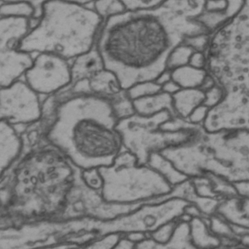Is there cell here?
I'll use <instances>...</instances> for the list:
<instances>
[{
  "label": "cell",
  "mask_w": 249,
  "mask_h": 249,
  "mask_svg": "<svg viewBox=\"0 0 249 249\" xmlns=\"http://www.w3.org/2000/svg\"><path fill=\"white\" fill-rule=\"evenodd\" d=\"M218 249H249V248L244 247V246H242L241 244H239L235 246H231V247H221V248Z\"/></svg>",
  "instance_id": "ab89813d"
},
{
  "label": "cell",
  "mask_w": 249,
  "mask_h": 249,
  "mask_svg": "<svg viewBox=\"0 0 249 249\" xmlns=\"http://www.w3.org/2000/svg\"><path fill=\"white\" fill-rule=\"evenodd\" d=\"M206 99L205 92L201 89H180L172 95L173 107L176 115L186 120L195 109L203 105Z\"/></svg>",
  "instance_id": "e0dca14e"
},
{
  "label": "cell",
  "mask_w": 249,
  "mask_h": 249,
  "mask_svg": "<svg viewBox=\"0 0 249 249\" xmlns=\"http://www.w3.org/2000/svg\"><path fill=\"white\" fill-rule=\"evenodd\" d=\"M95 11L103 18H108L125 11V7L121 0H96Z\"/></svg>",
  "instance_id": "d4e9b609"
},
{
  "label": "cell",
  "mask_w": 249,
  "mask_h": 249,
  "mask_svg": "<svg viewBox=\"0 0 249 249\" xmlns=\"http://www.w3.org/2000/svg\"><path fill=\"white\" fill-rule=\"evenodd\" d=\"M168 111L150 117L135 114L120 120L117 128L125 150L133 154L139 165H146L152 153H160L172 146H178L193 139L202 130V125L190 124L179 130H163L160 126L172 119Z\"/></svg>",
  "instance_id": "52a82bcc"
},
{
  "label": "cell",
  "mask_w": 249,
  "mask_h": 249,
  "mask_svg": "<svg viewBox=\"0 0 249 249\" xmlns=\"http://www.w3.org/2000/svg\"><path fill=\"white\" fill-rule=\"evenodd\" d=\"M202 139L206 153V175L232 184L249 181V130H203Z\"/></svg>",
  "instance_id": "ba28073f"
},
{
  "label": "cell",
  "mask_w": 249,
  "mask_h": 249,
  "mask_svg": "<svg viewBox=\"0 0 249 249\" xmlns=\"http://www.w3.org/2000/svg\"><path fill=\"white\" fill-rule=\"evenodd\" d=\"M215 214L232 226L249 231V198L235 196L225 199L219 203Z\"/></svg>",
  "instance_id": "5bb4252c"
},
{
  "label": "cell",
  "mask_w": 249,
  "mask_h": 249,
  "mask_svg": "<svg viewBox=\"0 0 249 249\" xmlns=\"http://www.w3.org/2000/svg\"><path fill=\"white\" fill-rule=\"evenodd\" d=\"M102 18L84 4L67 0H48L19 49L33 53H52L71 59L95 45Z\"/></svg>",
  "instance_id": "3957f363"
},
{
  "label": "cell",
  "mask_w": 249,
  "mask_h": 249,
  "mask_svg": "<svg viewBox=\"0 0 249 249\" xmlns=\"http://www.w3.org/2000/svg\"><path fill=\"white\" fill-rule=\"evenodd\" d=\"M39 95L26 82L18 80L0 88V121L14 126L32 124L42 119Z\"/></svg>",
  "instance_id": "30bf717a"
},
{
  "label": "cell",
  "mask_w": 249,
  "mask_h": 249,
  "mask_svg": "<svg viewBox=\"0 0 249 249\" xmlns=\"http://www.w3.org/2000/svg\"><path fill=\"white\" fill-rule=\"evenodd\" d=\"M121 238V233L112 232L106 234L102 238H96V240L86 244L83 249H113Z\"/></svg>",
  "instance_id": "83f0119b"
},
{
  "label": "cell",
  "mask_w": 249,
  "mask_h": 249,
  "mask_svg": "<svg viewBox=\"0 0 249 249\" xmlns=\"http://www.w3.org/2000/svg\"><path fill=\"white\" fill-rule=\"evenodd\" d=\"M188 65L197 69L206 70V57L204 53L194 52L190 57Z\"/></svg>",
  "instance_id": "e575fe53"
},
{
  "label": "cell",
  "mask_w": 249,
  "mask_h": 249,
  "mask_svg": "<svg viewBox=\"0 0 249 249\" xmlns=\"http://www.w3.org/2000/svg\"><path fill=\"white\" fill-rule=\"evenodd\" d=\"M103 178L102 200L109 204L137 206L170 197L174 187L147 164L139 165L136 157L125 150L112 165L99 168Z\"/></svg>",
  "instance_id": "8992f818"
},
{
  "label": "cell",
  "mask_w": 249,
  "mask_h": 249,
  "mask_svg": "<svg viewBox=\"0 0 249 249\" xmlns=\"http://www.w3.org/2000/svg\"><path fill=\"white\" fill-rule=\"evenodd\" d=\"M74 165L53 146L38 148L25 155L12 173L10 203L23 209H67L75 186Z\"/></svg>",
  "instance_id": "5b68a950"
},
{
  "label": "cell",
  "mask_w": 249,
  "mask_h": 249,
  "mask_svg": "<svg viewBox=\"0 0 249 249\" xmlns=\"http://www.w3.org/2000/svg\"><path fill=\"white\" fill-rule=\"evenodd\" d=\"M23 76L38 95L53 96L71 85V66L55 54H37Z\"/></svg>",
  "instance_id": "8fae6325"
},
{
  "label": "cell",
  "mask_w": 249,
  "mask_h": 249,
  "mask_svg": "<svg viewBox=\"0 0 249 249\" xmlns=\"http://www.w3.org/2000/svg\"><path fill=\"white\" fill-rule=\"evenodd\" d=\"M205 94H206V99L203 105L207 107L209 109L217 106L222 102L225 96L223 89L216 83L213 88L205 92Z\"/></svg>",
  "instance_id": "f546056e"
},
{
  "label": "cell",
  "mask_w": 249,
  "mask_h": 249,
  "mask_svg": "<svg viewBox=\"0 0 249 249\" xmlns=\"http://www.w3.org/2000/svg\"><path fill=\"white\" fill-rule=\"evenodd\" d=\"M172 80L171 79V71L170 70H165L164 72H162L160 75L158 77V78L155 80L157 83L160 85V86H163L165 83H168L170 80Z\"/></svg>",
  "instance_id": "f35d334b"
},
{
  "label": "cell",
  "mask_w": 249,
  "mask_h": 249,
  "mask_svg": "<svg viewBox=\"0 0 249 249\" xmlns=\"http://www.w3.org/2000/svg\"><path fill=\"white\" fill-rule=\"evenodd\" d=\"M89 80L92 93L103 96L109 100L124 90L116 75L106 69L99 71Z\"/></svg>",
  "instance_id": "ac0fdd59"
},
{
  "label": "cell",
  "mask_w": 249,
  "mask_h": 249,
  "mask_svg": "<svg viewBox=\"0 0 249 249\" xmlns=\"http://www.w3.org/2000/svg\"><path fill=\"white\" fill-rule=\"evenodd\" d=\"M210 35L196 20L186 18L161 4L151 10H125L106 19L96 44L106 70L124 90L155 81L167 70V61L184 39Z\"/></svg>",
  "instance_id": "6da1fadb"
},
{
  "label": "cell",
  "mask_w": 249,
  "mask_h": 249,
  "mask_svg": "<svg viewBox=\"0 0 249 249\" xmlns=\"http://www.w3.org/2000/svg\"><path fill=\"white\" fill-rule=\"evenodd\" d=\"M209 111V109L207 107L203 105H200L193 110L187 121L195 125H202L207 117Z\"/></svg>",
  "instance_id": "1f68e13d"
},
{
  "label": "cell",
  "mask_w": 249,
  "mask_h": 249,
  "mask_svg": "<svg viewBox=\"0 0 249 249\" xmlns=\"http://www.w3.org/2000/svg\"><path fill=\"white\" fill-rule=\"evenodd\" d=\"M53 97L55 106L44 130L50 146L82 171L112 165L124 146L110 101L93 93Z\"/></svg>",
  "instance_id": "7a4b0ae2"
},
{
  "label": "cell",
  "mask_w": 249,
  "mask_h": 249,
  "mask_svg": "<svg viewBox=\"0 0 249 249\" xmlns=\"http://www.w3.org/2000/svg\"><path fill=\"white\" fill-rule=\"evenodd\" d=\"M48 0H0V3L12 2V1H26L35 7V11H36V18L37 20L40 15L41 7L42 4ZM67 1H73V2L79 3L81 4H87L89 3L93 2L96 0H67Z\"/></svg>",
  "instance_id": "d6a6232c"
},
{
  "label": "cell",
  "mask_w": 249,
  "mask_h": 249,
  "mask_svg": "<svg viewBox=\"0 0 249 249\" xmlns=\"http://www.w3.org/2000/svg\"><path fill=\"white\" fill-rule=\"evenodd\" d=\"M180 220L167 222L149 233L152 241L160 245H168L174 238V234L179 225Z\"/></svg>",
  "instance_id": "cb8c5ba5"
},
{
  "label": "cell",
  "mask_w": 249,
  "mask_h": 249,
  "mask_svg": "<svg viewBox=\"0 0 249 249\" xmlns=\"http://www.w3.org/2000/svg\"><path fill=\"white\" fill-rule=\"evenodd\" d=\"M196 52L188 45L181 43L173 50L167 61V70L172 71L178 67L188 65L190 57Z\"/></svg>",
  "instance_id": "603a6c76"
},
{
  "label": "cell",
  "mask_w": 249,
  "mask_h": 249,
  "mask_svg": "<svg viewBox=\"0 0 249 249\" xmlns=\"http://www.w3.org/2000/svg\"><path fill=\"white\" fill-rule=\"evenodd\" d=\"M135 112L140 116L150 117L162 111H168L173 118H177L173 107L172 96L160 92L133 101Z\"/></svg>",
  "instance_id": "2e32d148"
},
{
  "label": "cell",
  "mask_w": 249,
  "mask_h": 249,
  "mask_svg": "<svg viewBox=\"0 0 249 249\" xmlns=\"http://www.w3.org/2000/svg\"><path fill=\"white\" fill-rule=\"evenodd\" d=\"M0 16L25 17L36 21L35 7L26 1L0 3Z\"/></svg>",
  "instance_id": "44dd1931"
},
{
  "label": "cell",
  "mask_w": 249,
  "mask_h": 249,
  "mask_svg": "<svg viewBox=\"0 0 249 249\" xmlns=\"http://www.w3.org/2000/svg\"><path fill=\"white\" fill-rule=\"evenodd\" d=\"M126 10H151L156 8L165 0H121Z\"/></svg>",
  "instance_id": "f1b7e54d"
},
{
  "label": "cell",
  "mask_w": 249,
  "mask_h": 249,
  "mask_svg": "<svg viewBox=\"0 0 249 249\" xmlns=\"http://www.w3.org/2000/svg\"><path fill=\"white\" fill-rule=\"evenodd\" d=\"M109 101L118 121L129 118L136 114L133 108V101L127 96L126 90H123Z\"/></svg>",
  "instance_id": "7402d4cb"
},
{
  "label": "cell",
  "mask_w": 249,
  "mask_h": 249,
  "mask_svg": "<svg viewBox=\"0 0 249 249\" xmlns=\"http://www.w3.org/2000/svg\"><path fill=\"white\" fill-rule=\"evenodd\" d=\"M147 165L159 173L174 187L188 179L174 166L171 161L158 152L150 155Z\"/></svg>",
  "instance_id": "ffe728a7"
},
{
  "label": "cell",
  "mask_w": 249,
  "mask_h": 249,
  "mask_svg": "<svg viewBox=\"0 0 249 249\" xmlns=\"http://www.w3.org/2000/svg\"><path fill=\"white\" fill-rule=\"evenodd\" d=\"M81 179L88 188L100 193L103 186V178L99 168L83 170L81 173Z\"/></svg>",
  "instance_id": "4316f807"
},
{
  "label": "cell",
  "mask_w": 249,
  "mask_h": 249,
  "mask_svg": "<svg viewBox=\"0 0 249 249\" xmlns=\"http://www.w3.org/2000/svg\"><path fill=\"white\" fill-rule=\"evenodd\" d=\"M233 185L239 197L249 198V181L235 183Z\"/></svg>",
  "instance_id": "d590c367"
},
{
  "label": "cell",
  "mask_w": 249,
  "mask_h": 249,
  "mask_svg": "<svg viewBox=\"0 0 249 249\" xmlns=\"http://www.w3.org/2000/svg\"><path fill=\"white\" fill-rule=\"evenodd\" d=\"M171 71V79L181 89H200L209 74L206 70L190 65L178 67Z\"/></svg>",
  "instance_id": "d6986e66"
},
{
  "label": "cell",
  "mask_w": 249,
  "mask_h": 249,
  "mask_svg": "<svg viewBox=\"0 0 249 249\" xmlns=\"http://www.w3.org/2000/svg\"><path fill=\"white\" fill-rule=\"evenodd\" d=\"M70 94H89L92 93L90 89V80L89 79L80 80L74 84L71 85Z\"/></svg>",
  "instance_id": "836d02e7"
},
{
  "label": "cell",
  "mask_w": 249,
  "mask_h": 249,
  "mask_svg": "<svg viewBox=\"0 0 249 249\" xmlns=\"http://www.w3.org/2000/svg\"><path fill=\"white\" fill-rule=\"evenodd\" d=\"M162 91V86L155 81H146L137 83L126 90L127 96L132 101Z\"/></svg>",
  "instance_id": "484cf974"
},
{
  "label": "cell",
  "mask_w": 249,
  "mask_h": 249,
  "mask_svg": "<svg viewBox=\"0 0 249 249\" xmlns=\"http://www.w3.org/2000/svg\"><path fill=\"white\" fill-rule=\"evenodd\" d=\"M209 35H200L190 36L186 38L182 43L188 45L196 52L205 53L209 44Z\"/></svg>",
  "instance_id": "4dcf8cb0"
},
{
  "label": "cell",
  "mask_w": 249,
  "mask_h": 249,
  "mask_svg": "<svg viewBox=\"0 0 249 249\" xmlns=\"http://www.w3.org/2000/svg\"><path fill=\"white\" fill-rule=\"evenodd\" d=\"M105 69L100 53L95 45L90 51L74 58L71 66V85L85 79L90 80Z\"/></svg>",
  "instance_id": "9a60e30c"
},
{
  "label": "cell",
  "mask_w": 249,
  "mask_h": 249,
  "mask_svg": "<svg viewBox=\"0 0 249 249\" xmlns=\"http://www.w3.org/2000/svg\"><path fill=\"white\" fill-rule=\"evenodd\" d=\"M181 89L174 80H170L168 83H165L163 86H162V91L165 93H168V94L172 95L175 94L177 92Z\"/></svg>",
  "instance_id": "8d00e7d4"
},
{
  "label": "cell",
  "mask_w": 249,
  "mask_h": 249,
  "mask_svg": "<svg viewBox=\"0 0 249 249\" xmlns=\"http://www.w3.org/2000/svg\"><path fill=\"white\" fill-rule=\"evenodd\" d=\"M35 23L28 18L0 16V88L18 80L33 64L32 55L19 45Z\"/></svg>",
  "instance_id": "9c48e42d"
},
{
  "label": "cell",
  "mask_w": 249,
  "mask_h": 249,
  "mask_svg": "<svg viewBox=\"0 0 249 249\" xmlns=\"http://www.w3.org/2000/svg\"><path fill=\"white\" fill-rule=\"evenodd\" d=\"M76 249V248H75V249Z\"/></svg>",
  "instance_id": "60d3db41"
},
{
  "label": "cell",
  "mask_w": 249,
  "mask_h": 249,
  "mask_svg": "<svg viewBox=\"0 0 249 249\" xmlns=\"http://www.w3.org/2000/svg\"><path fill=\"white\" fill-rule=\"evenodd\" d=\"M206 70L225 92L235 96L249 87V0L209 36ZM223 98V99H224ZM249 130V98L224 123L222 130Z\"/></svg>",
  "instance_id": "277c9868"
},
{
  "label": "cell",
  "mask_w": 249,
  "mask_h": 249,
  "mask_svg": "<svg viewBox=\"0 0 249 249\" xmlns=\"http://www.w3.org/2000/svg\"><path fill=\"white\" fill-rule=\"evenodd\" d=\"M189 239L197 249H218L230 247L228 243L215 235L209 226V216H196L188 222Z\"/></svg>",
  "instance_id": "4fadbf2b"
},
{
  "label": "cell",
  "mask_w": 249,
  "mask_h": 249,
  "mask_svg": "<svg viewBox=\"0 0 249 249\" xmlns=\"http://www.w3.org/2000/svg\"><path fill=\"white\" fill-rule=\"evenodd\" d=\"M23 149V139L16 127L0 121V179L17 162Z\"/></svg>",
  "instance_id": "7c38bea8"
},
{
  "label": "cell",
  "mask_w": 249,
  "mask_h": 249,
  "mask_svg": "<svg viewBox=\"0 0 249 249\" xmlns=\"http://www.w3.org/2000/svg\"><path fill=\"white\" fill-rule=\"evenodd\" d=\"M113 249H137L136 244H133L126 238H121Z\"/></svg>",
  "instance_id": "74e56055"
}]
</instances>
